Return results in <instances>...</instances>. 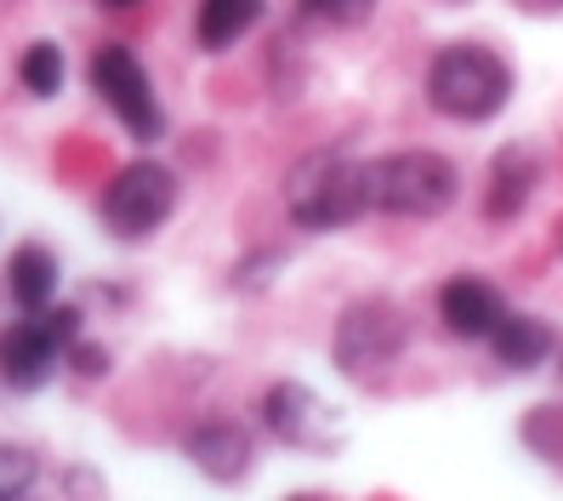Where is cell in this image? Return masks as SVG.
I'll return each instance as SVG.
<instances>
[{
  "mask_svg": "<svg viewBox=\"0 0 563 501\" xmlns=\"http://www.w3.org/2000/svg\"><path fill=\"white\" fill-rule=\"evenodd\" d=\"M371 160H353L342 149H313L285 172V211L296 228L308 233H330L347 228L371 211Z\"/></svg>",
  "mask_w": 563,
  "mask_h": 501,
  "instance_id": "1",
  "label": "cell"
},
{
  "mask_svg": "<svg viewBox=\"0 0 563 501\" xmlns=\"http://www.w3.org/2000/svg\"><path fill=\"white\" fill-rule=\"evenodd\" d=\"M427 104L461 126H484L512 104V63L478 41L439 46L427 63Z\"/></svg>",
  "mask_w": 563,
  "mask_h": 501,
  "instance_id": "2",
  "label": "cell"
},
{
  "mask_svg": "<svg viewBox=\"0 0 563 501\" xmlns=\"http://www.w3.org/2000/svg\"><path fill=\"white\" fill-rule=\"evenodd\" d=\"M364 172H371V211H387V217H444L461 194L455 160H444L433 149L382 154Z\"/></svg>",
  "mask_w": 563,
  "mask_h": 501,
  "instance_id": "3",
  "label": "cell"
},
{
  "mask_svg": "<svg viewBox=\"0 0 563 501\" xmlns=\"http://www.w3.org/2000/svg\"><path fill=\"white\" fill-rule=\"evenodd\" d=\"M410 348V319L393 296H358V303L342 308L336 319V342H330V359L336 371L353 382H376L387 377L393 364L405 359Z\"/></svg>",
  "mask_w": 563,
  "mask_h": 501,
  "instance_id": "4",
  "label": "cell"
},
{
  "mask_svg": "<svg viewBox=\"0 0 563 501\" xmlns=\"http://www.w3.org/2000/svg\"><path fill=\"white\" fill-rule=\"evenodd\" d=\"M103 228L114 240H148V233L177 211V172L159 160H131L103 188Z\"/></svg>",
  "mask_w": 563,
  "mask_h": 501,
  "instance_id": "5",
  "label": "cell"
},
{
  "mask_svg": "<svg viewBox=\"0 0 563 501\" xmlns=\"http://www.w3.org/2000/svg\"><path fill=\"white\" fill-rule=\"evenodd\" d=\"M91 86L97 97L114 109V120L131 131L137 143H159L165 138V109H159V97H154V80L143 69V57L109 41V46H97L91 52Z\"/></svg>",
  "mask_w": 563,
  "mask_h": 501,
  "instance_id": "6",
  "label": "cell"
},
{
  "mask_svg": "<svg viewBox=\"0 0 563 501\" xmlns=\"http://www.w3.org/2000/svg\"><path fill=\"white\" fill-rule=\"evenodd\" d=\"M262 422H268V433L279 445H290V450L330 456L342 445V416L302 382H274L268 393H262Z\"/></svg>",
  "mask_w": 563,
  "mask_h": 501,
  "instance_id": "7",
  "label": "cell"
},
{
  "mask_svg": "<svg viewBox=\"0 0 563 501\" xmlns=\"http://www.w3.org/2000/svg\"><path fill=\"white\" fill-rule=\"evenodd\" d=\"M57 359H63V342L46 330L41 314H29V319L0 330V382L7 388H18V393L46 388L52 371H57Z\"/></svg>",
  "mask_w": 563,
  "mask_h": 501,
  "instance_id": "8",
  "label": "cell"
},
{
  "mask_svg": "<svg viewBox=\"0 0 563 501\" xmlns=\"http://www.w3.org/2000/svg\"><path fill=\"white\" fill-rule=\"evenodd\" d=\"M188 461L200 467V473L211 479V484H240L245 473H251V433L240 427V422H228V416H211V422H200L188 433Z\"/></svg>",
  "mask_w": 563,
  "mask_h": 501,
  "instance_id": "9",
  "label": "cell"
},
{
  "mask_svg": "<svg viewBox=\"0 0 563 501\" xmlns=\"http://www.w3.org/2000/svg\"><path fill=\"white\" fill-rule=\"evenodd\" d=\"M501 314H507L501 291H495L489 280H478V274H455L439 291V319H444L450 337H461V342L489 337V330L501 325Z\"/></svg>",
  "mask_w": 563,
  "mask_h": 501,
  "instance_id": "10",
  "label": "cell"
},
{
  "mask_svg": "<svg viewBox=\"0 0 563 501\" xmlns=\"http://www.w3.org/2000/svg\"><path fill=\"white\" fill-rule=\"evenodd\" d=\"M541 183V149L536 143H507L501 154L489 160V194H484V217L489 222H512L529 194Z\"/></svg>",
  "mask_w": 563,
  "mask_h": 501,
  "instance_id": "11",
  "label": "cell"
},
{
  "mask_svg": "<svg viewBox=\"0 0 563 501\" xmlns=\"http://www.w3.org/2000/svg\"><path fill=\"white\" fill-rule=\"evenodd\" d=\"M552 342H558L552 325L536 314H501V325L489 330L495 364H507V371H536V364H547Z\"/></svg>",
  "mask_w": 563,
  "mask_h": 501,
  "instance_id": "12",
  "label": "cell"
},
{
  "mask_svg": "<svg viewBox=\"0 0 563 501\" xmlns=\"http://www.w3.org/2000/svg\"><path fill=\"white\" fill-rule=\"evenodd\" d=\"M7 285H12V303L23 314H46L52 296H57V257L46 246H18L12 262H7Z\"/></svg>",
  "mask_w": 563,
  "mask_h": 501,
  "instance_id": "13",
  "label": "cell"
},
{
  "mask_svg": "<svg viewBox=\"0 0 563 501\" xmlns=\"http://www.w3.org/2000/svg\"><path fill=\"white\" fill-rule=\"evenodd\" d=\"M262 18V0H200V12H194V41L200 52H228L240 46Z\"/></svg>",
  "mask_w": 563,
  "mask_h": 501,
  "instance_id": "14",
  "label": "cell"
},
{
  "mask_svg": "<svg viewBox=\"0 0 563 501\" xmlns=\"http://www.w3.org/2000/svg\"><path fill=\"white\" fill-rule=\"evenodd\" d=\"M63 75H69V63H63V46H52V41H35L18 57V80H23L29 97H57Z\"/></svg>",
  "mask_w": 563,
  "mask_h": 501,
  "instance_id": "15",
  "label": "cell"
},
{
  "mask_svg": "<svg viewBox=\"0 0 563 501\" xmlns=\"http://www.w3.org/2000/svg\"><path fill=\"white\" fill-rule=\"evenodd\" d=\"M41 479V456L23 450V445H0V501H18L29 495Z\"/></svg>",
  "mask_w": 563,
  "mask_h": 501,
  "instance_id": "16",
  "label": "cell"
},
{
  "mask_svg": "<svg viewBox=\"0 0 563 501\" xmlns=\"http://www.w3.org/2000/svg\"><path fill=\"white\" fill-rule=\"evenodd\" d=\"M302 7L324 23H364L376 12V0H302Z\"/></svg>",
  "mask_w": 563,
  "mask_h": 501,
  "instance_id": "17",
  "label": "cell"
},
{
  "mask_svg": "<svg viewBox=\"0 0 563 501\" xmlns=\"http://www.w3.org/2000/svg\"><path fill=\"white\" fill-rule=\"evenodd\" d=\"M285 262V251H256L251 262H240V274H234V285L240 291H256V285H268L274 280V269Z\"/></svg>",
  "mask_w": 563,
  "mask_h": 501,
  "instance_id": "18",
  "label": "cell"
},
{
  "mask_svg": "<svg viewBox=\"0 0 563 501\" xmlns=\"http://www.w3.org/2000/svg\"><path fill=\"white\" fill-rule=\"evenodd\" d=\"M69 359H75V371H80V377H109V353L97 348V342H75Z\"/></svg>",
  "mask_w": 563,
  "mask_h": 501,
  "instance_id": "19",
  "label": "cell"
},
{
  "mask_svg": "<svg viewBox=\"0 0 563 501\" xmlns=\"http://www.w3.org/2000/svg\"><path fill=\"white\" fill-rule=\"evenodd\" d=\"M103 7H137V0H103Z\"/></svg>",
  "mask_w": 563,
  "mask_h": 501,
  "instance_id": "20",
  "label": "cell"
},
{
  "mask_svg": "<svg viewBox=\"0 0 563 501\" xmlns=\"http://www.w3.org/2000/svg\"><path fill=\"white\" fill-rule=\"evenodd\" d=\"M296 501H308V495H296Z\"/></svg>",
  "mask_w": 563,
  "mask_h": 501,
  "instance_id": "21",
  "label": "cell"
},
{
  "mask_svg": "<svg viewBox=\"0 0 563 501\" xmlns=\"http://www.w3.org/2000/svg\"><path fill=\"white\" fill-rule=\"evenodd\" d=\"M18 501H23V495H18Z\"/></svg>",
  "mask_w": 563,
  "mask_h": 501,
  "instance_id": "22",
  "label": "cell"
}]
</instances>
